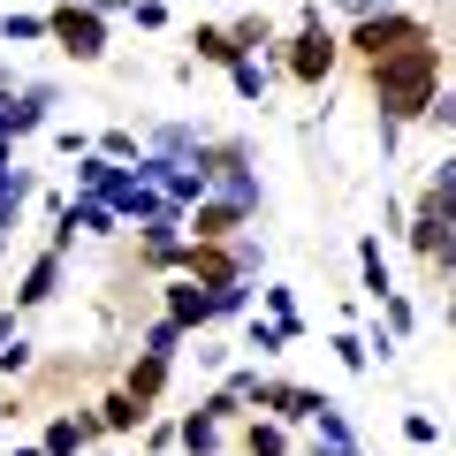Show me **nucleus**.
I'll list each match as a JSON object with an SVG mask.
<instances>
[{"label": "nucleus", "mask_w": 456, "mask_h": 456, "mask_svg": "<svg viewBox=\"0 0 456 456\" xmlns=\"http://www.w3.org/2000/svg\"><path fill=\"white\" fill-rule=\"evenodd\" d=\"M365 92H373L380 122H419V114H434V99H441V46L419 38V46L388 53V61H365Z\"/></svg>", "instance_id": "obj_1"}, {"label": "nucleus", "mask_w": 456, "mask_h": 456, "mask_svg": "<svg viewBox=\"0 0 456 456\" xmlns=\"http://www.w3.org/2000/svg\"><path fill=\"white\" fill-rule=\"evenodd\" d=\"M419 38H434L419 16H403V8H380V16H358V23H350L342 53H358V61H388V53L419 46Z\"/></svg>", "instance_id": "obj_2"}, {"label": "nucleus", "mask_w": 456, "mask_h": 456, "mask_svg": "<svg viewBox=\"0 0 456 456\" xmlns=\"http://www.w3.org/2000/svg\"><path fill=\"white\" fill-rule=\"evenodd\" d=\"M53 46L69 53V61H107V8L99 0H61L53 8Z\"/></svg>", "instance_id": "obj_3"}, {"label": "nucleus", "mask_w": 456, "mask_h": 456, "mask_svg": "<svg viewBox=\"0 0 456 456\" xmlns=\"http://www.w3.org/2000/svg\"><path fill=\"white\" fill-rule=\"evenodd\" d=\"M342 61V38L327 31V23H297L289 38H281V69H289L297 84H327Z\"/></svg>", "instance_id": "obj_4"}, {"label": "nucleus", "mask_w": 456, "mask_h": 456, "mask_svg": "<svg viewBox=\"0 0 456 456\" xmlns=\"http://www.w3.org/2000/svg\"><path fill=\"white\" fill-rule=\"evenodd\" d=\"M206 167H213V198H228V206H244V213L266 206V183H259L244 145H206Z\"/></svg>", "instance_id": "obj_5"}, {"label": "nucleus", "mask_w": 456, "mask_h": 456, "mask_svg": "<svg viewBox=\"0 0 456 456\" xmlns=\"http://www.w3.org/2000/svg\"><path fill=\"white\" fill-rule=\"evenodd\" d=\"M114 221H122V213H114L107 198L77 191V198H69L61 213H53V251H69V244H77V236H114Z\"/></svg>", "instance_id": "obj_6"}, {"label": "nucleus", "mask_w": 456, "mask_h": 456, "mask_svg": "<svg viewBox=\"0 0 456 456\" xmlns=\"http://www.w3.org/2000/svg\"><path fill=\"white\" fill-rule=\"evenodd\" d=\"M160 297H167V320H175V327H191V335L221 320V297H213V281H198V274H175Z\"/></svg>", "instance_id": "obj_7"}, {"label": "nucleus", "mask_w": 456, "mask_h": 456, "mask_svg": "<svg viewBox=\"0 0 456 456\" xmlns=\"http://www.w3.org/2000/svg\"><path fill=\"white\" fill-rule=\"evenodd\" d=\"M266 388H274V380H266L259 365H236V373H228L221 388L206 395V411H213V419L228 426V419H236V411H266Z\"/></svg>", "instance_id": "obj_8"}, {"label": "nucleus", "mask_w": 456, "mask_h": 456, "mask_svg": "<svg viewBox=\"0 0 456 456\" xmlns=\"http://www.w3.org/2000/svg\"><path fill=\"white\" fill-rule=\"evenodd\" d=\"M107 434V426H99V411H53L46 419V456H92V441Z\"/></svg>", "instance_id": "obj_9"}, {"label": "nucleus", "mask_w": 456, "mask_h": 456, "mask_svg": "<svg viewBox=\"0 0 456 456\" xmlns=\"http://www.w3.org/2000/svg\"><path fill=\"white\" fill-rule=\"evenodd\" d=\"M251 213L244 206H228V198H198L191 206V244H228V236H244Z\"/></svg>", "instance_id": "obj_10"}, {"label": "nucleus", "mask_w": 456, "mask_h": 456, "mask_svg": "<svg viewBox=\"0 0 456 456\" xmlns=\"http://www.w3.org/2000/svg\"><path fill=\"white\" fill-rule=\"evenodd\" d=\"M61 297V251H38L31 266H23V281H16V312H38V305H53Z\"/></svg>", "instance_id": "obj_11"}, {"label": "nucleus", "mask_w": 456, "mask_h": 456, "mask_svg": "<svg viewBox=\"0 0 456 456\" xmlns=\"http://www.w3.org/2000/svg\"><path fill=\"white\" fill-rule=\"evenodd\" d=\"M320 411H327L320 388H297V380H274L266 388V419H281V426H312Z\"/></svg>", "instance_id": "obj_12"}, {"label": "nucleus", "mask_w": 456, "mask_h": 456, "mask_svg": "<svg viewBox=\"0 0 456 456\" xmlns=\"http://www.w3.org/2000/svg\"><path fill=\"white\" fill-rule=\"evenodd\" d=\"M46 122H53V84H23V92L8 99V145L31 137V130H46Z\"/></svg>", "instance_id": "obj_13"}, {"label": "nucleus", "mask_w": 456, "mask_h": 456, "mask_svg": "<svg viewBox=\"0 0 456 456\" xmlns=\"http://www.w3.org/2000/svg\"><path fill=\"white\" fill-rule=\"evenodd\" d=\"M167 365H175V358H160V350H137V358H130V373H122V388H130L137 403H160V388H167Z\"/></svg>", "instance_id": "obj_14"}, {"label": "nucleus", "mask_w": 456, "mask_h": 456, "mask_svg": "<svg viewBox=\"0 0 456 456\" xmlns=\"http://www.w3.org/2000/svg\"><path fill=\"white\" fill-rule=\"evenodd\" d=\"M312 456H358V434H350L342 403H327L320 419H312Z\"/></svg>", "instance_id": "obj_15"}, {"label": "nucleus", "mask_w": 456, "mask_h": 456, "mask_svg": "<svg viewBox=\"0 0 456 456\" xmlns=\"http://www.w3.org/2000/svg\"><path fill=\"white\" fill-rule=\"evenodd\" d=\"M99 426H107V434H145V426H152V403H137L130 388H114L107 403H99Z\"/></svg>", "instance_id": "obj_16"}, {"label": "nucleus", "mask_w": 456, "mask_h": 456, "mask_svg": "<svg viewBox=\"0 0 456 456\" xmlns=\"http://www.w3.org/2000/svg\"><path fill=\"white\" fill-rule=\"evenodd\" d=\"M145 152H167V160H206V130H198V122H160Z\"/></svg>", "instance_id": "obj_17"}, {"label": "nucleus", "mask_w": 456, "mask_h": 456, "mask_svg": "<svg viewBox=\"0 0 456 456\" xmlns=\"http://www.w3.org/2000/svg\"><path fill=\"white\" fill-rule=\"evenodd\" d=\"M191 61L236 69V61H244V53H236V38H228V23H198V31H191Z\"/></svg>", "instance_id": "obj_18"}, {"label": "nucleus", "mask_w": 456, "mask_h": 456, "mask_svg": "<svg viewBox=\"0 0 456 456\" xmlns=\"http://www.w3.org/2000/svg\"><path fill=\"white\" fill-rule=\"evenodd\" d=\"M449 213H434V206H426V198H419V213H411V228H403V236H411V251H419V259H434V251H441V236H449Z\"/></svg>", "instance_id": "obj_19"}, {"label": "nucleus", "mask_w": 456, "mask_h": 456, "mask_svg": "<svg viewBox=\"0 0 456 456\" xmlns=\"http://www.w3.org/2000/svg\"><path fill=\"white\" fill-rule=\"evenodd\" d=\"M114 183H122V160H114V152H84V160H77V191H92V198H107L114 191Z\"/></svg>", "instance_id": "obj_20"}, {"label": "nucleus", "mask_w": 456, "mask_h": 456, "mask_svg": "<svg viewBox=\"0 0 456 456\" xmlns=\"http://www.w3.org/2000/svg\"><path fill=\"white\" fill-rule=\"evenodd\" d=\"M289 342H297V327H281V320H259V312H251V327H244V350H259V358H281Z\"/></svg>", "instance_id": "obj_21"}, {"label": "nucleus", "mask_w": 456, "mask_h": 456, "mask_svg": "<svg viewBox=\"0 0 456 456\" xmlns=\"http://www.w3.org/2000/svg\"><path fill=\"white\" fill-rule=\"evenodd\" d=\"M183 449H191V456H213V449H221V419H213L206 403L183 411Z\"/></svg>", "instance_id": "obj_22"}, {"label": "nucleus", "mask_w": 456, "mask_h": 456, "mask_svg": "<svg viewBox=\"0 0 456 456\" xmlns=\"http://www.w3.org/2000/svg\"><path fill=\"white\" fill-rule=\"evenodd\" d=\"M0 38H8V46H38V38H53V8H46V16H38V8L0 16Z\"/></svg>", "instance_id": "obj_23"}, {"label": "nucleus", "mask_w": 456, "mask_h": 456, "mask_svg": "<svg viewBox=\"0 0 456 456\" xmlns=\"http://www.w3.org/2000/svg\"><path fill=\"white\" fill-rule=\"evenodd\" d=\"M358 274H365V297H373V305L395 289V281H388V259H380V236H358Z\"/></svg>", "instance_id": "obj_24"}, {"label": "nucleus", "mask_w": 456, "mask_h": 456, "mask_svg": "<svg viewBox=\"0 0 456 456\" xmlns=\"http://www.w3.org/2000/svg\"><path fill=\"white\" fill-rule=\"evenodd\" d=\"M426 206H434V213H449V221H456V152H449V160H434V175H426Z\"/></svg>", "instance_id": "obj_25"}, {"label": "nucleus", "mask_w": 456, "mask_h": 456, "mask_svg": "<svg viewBox=\"0 0 456 456\" xmlns=\"http://www.w3.org/2000/svg\"><path fill=\"white\" fill-rule=\"evenodd\" d=\"M228 84H236V99H266V84H274V69H266L259 53H244V61L228 69Z\"/></svg>", "instance_id": "obj_26"}, {"label": "nucleus", "mask_w": 456, "mask_h": 456, "mask_svg": "<svg viewBox=\"0 0 456 456\" xmlns=\"http://www.w3.org/2000/svg\"><path fill=\"white\" fill-rule=\"evenodd\" d=\"M259 305H266V320H281V327H297V335H305V320H297V289H289V281H266Z\"/></svg>", "instance_id": "obj_27"}, {"label": "nucleus", "mask_w": 456, "mask_h": 456, "mask_svg": "<svg viewBox=\"0 0 456 456\" xmlns=\"http://www.w3.org/2000/svg\"><path fill=\"white\" fill-rule=\"evenodd\" d=\"M99 8H107V16H130L137 31H160V23H167V8H160V0H99Z\"/></svg>", "instance_id": "obj_28"}, {"label": "nucleus", "mask_w": 456, "mask_h": 456, "mask_svg": "<svg viewBox=\"0 0 456 456\" xmlns=\"http://www.w3.org/2000/svg\"><path fill=\"white\" fill-rule=\"evenodd\" d=\"M244 449H251V456H289V434H281V419H251Z\"/></svg>", "instance_id": "obj_29"}, {"label": "nucleus", "mask_w": 456, "mask_h": 456, "mask_svg": "<svg viewBox=\"0 0 456 456\" xmlns=\"http://www.w3.org/2000/svg\"><path fill=\"white\" fill-rule=\"evenodd\" d=\"M327 350H335V358L350 365V373H365V365H373V350H365V335H350V327H335V335H327Z\"/></svg>", "instance_id": "obj_30"}, {"label": "nucleus", "mask_w": 456, "mask_h": 456, "mask_svg": "<svg viewBox=\"0 0 456 456\" xmlns=\"http://www.w3.org/2000/svg\"><path fill=\"white\" fill-rule=\"evenodd\" d=\"M228 38H236V53H266V46H274L266 16H244V23H228Z\"/></svg>", "instance_id": "obj_31"}, {"label": "nucleus", "mask_w": 456, "mask_h": 456, "mask_svg": "<svg viewBox=\"0 0 456 456\" xmlns=\"http://www.w3.org/2000/svg\"><path fill=\"white\" fill-rule=\"evenodd\" d=\"M183 335H191V327H175V320L160 312V320L145 327V350H160V358H175V350H183Z\"/></svg>", "instance_id": "obj_32"}, {"label": "nucleus", "mask_w": 456, "mask_h": 456, "mask_svg": "<svg viewBox=\"0 0 456 456\" xmlns=\"http://www.w3.org/2000/svg\"><path fill=\"white\" fill-rule=\"evenodd\" d=\"M380 327H395V335H411V327H419V312H411V297H403V289L380 297Z\"/></svg>", "instance_id": "obj_33"}, {"label": "nucleus", "mask_w": 456, "mask_h": 456, "mask_svg": "<svg viewBox=\"0 0 456 456\" xmlns=\"http://www.w3.org/2000/svg\"><path fill=\"white\" fill-rule=\"evenodd\" d=\"M403 441H411V449H434V441H441V419H434V411H403Z\"/></svg>", "instance_id": "obj_34"}, {"label": "nucleus", "mask_w": 456, "mask_h": 456, "mask_svg": "<svg viewBox=\"0 0 456 456\" xmlns=\"http://www.w3.org/2000/svg\"><path fill=\"white\" fill-rule=\"evenodd\" d=\"M92 145H99V152H114L122 167H137V160H145V152H137V130H107V137H92Z\"/></svg>", "instance_id": "obj_35"}, {"label": "nucleus", "mask_w": 456, "mask_h": 456, "mask_svg": "<svg viewBox=\"0 0 456 456\" xmlns=\"http://www.w3.org/2000/svg\"><path fill=\"white\" fill-rule=\"evenodd\" d=\"M31 198H38V191H8V198H0V251H8V236H16V213L31 206Z\"/></svg>", "instance_id": "obj_36"}, {"label": "nucleus", "mask_w": 456, "mask_h": 456, "mask_svg": "<svg viewBox=\"0 0 456 456\" xmlns=\"http://www.w3.org/2000/svg\"><path fill=\"white\" fill-rule=\"evenodd\" d=\"M175 441H183V419H152V426H145V449H152V456L175 449Z\"/></svg>", "instance_id": "obj_37"}, {"label": "nucleus", "mask_w": 456, "mask_h": 456, "mask_svg": "<svg viewBox=\"0 0 456 456\" xmlns=\"http://www.w3.org/2000/svg\"><path fill=\"white\" fill-rule=\"evenodd\" d=\"M228 259L244 266V274H259V236H228Z\"/></svg>", "instance_id": "obj_38"}, {"label": "nucleus", "mask_w": 456, "mask_h": 456, "mask_svg": "<svg viewBox=\"0 0 456 456\" xmlns=\"http://www.w3.org/2000/svg\"><path fill=\"white\" fill-rule=\"evenodd\" d=\"M0 373H31V342H23V335L0 350Z\"/></svg>", "instance_id": "obj_39"}, {"label": "nucleus", "mask_w": 456, "mask_h": 456, "mask_svg": "<svg viewBox=\"0 0 456 456\" xmlns=\"http://www.w3.org/2000/svg\"><path fill=\"white\" fill-rule=\"evenodd\" d=\"M335 8H342L350 23H358V16H380V8H403V0H335Z\"/></svg>", "instance_id": "obj_40"}, {"label": "nucleus", "mask_w": 456, "mask_h": 456, "mask_svg": "<svg viewBox=\"0 0 456 456\" xmlns=\"http://www.w3.org/2000/svg\"><path fill=\"white\" fill-rule=\"evenodd\" d=\"M426 266H434V274H449V281H456V228H449V236H441V251H434V259H426Z\"/></svg>", "instance_id": "obj_41"}, {"label": "nucleus", "mask_w": 456, "mask_h": 456, "mask_svg": "<svg viewBox=\"0 0 456 456\" xmlns=\"http://www.w3.org/2000/svg\"><path fill=\"white\" fill-rule=\"evenodd\" d=\"M434 122H441V130H456V92H441V99H434Z\"/></svg>", "instance_id": "obj_42"}, {"label": "nucleus", "mask_w": 456, "mask_h": 456, "mask_svg": "<svg viewBox=\"0 0 456 456\" xmlns=\"http://www.w3.org/2000/svg\"><path fill=\"white\" fill-rule=\"evenodd\" d=\"M8 342H16V312H0V350H8Z\"/></svg>", "instance_id": "obj_43"}, {"label": "nucleus", "mask_w": 456, "mask_h": 456, "mask_svg": "<svg viewBox=\"0 0 456 456\" xmlns=\"http://www.w3.org/2000/svg\"><path fill=\"white\" fill-rule=\"evenodd\" d=\"M8 99H16V84H0V137H8Z\"/></svg>", "instance_id": "obj_44"}, {"label": "nucleus", "mask_w": 456, "mask_h": 456, "mask_svg": "<svg viewBox=\"0 0 456 456\" xmlns=\"http://www.w3.org/2000/svg\"><path fill=\"white\" fill-rule=\"evenodd\" d=\"M8 456H46V441H16V449H8Z\"/></svg>", "instance_id": "obj_45"}, {"label": "nucleus", "mask_w": 456, "mask_h": 456, "mask_svg": "<svg viewBox=\"0 0 456 456\" xmlns=\"http://www.w3.org/2000/svg\"><path fill=\"white\" fill-rule=\"evenodd\" d=\"M449 327H456V305H449Z\"/></svg>", "instance_id": "obj_46"}, {"label": "nucleus", "mask_w": 456, "mask_h": 456, "mask_svg": "<svg viewBox=\"0 0 456 456\" xmlns=\"http://www.w3.org/2000/svg\"><path fill=\"white\" fill-rule=\"evenodd\" d=\"M46 8H61V0H46Z\"/></svg>", "instance_id": "obj_47"}]
</instances>
